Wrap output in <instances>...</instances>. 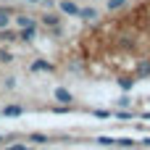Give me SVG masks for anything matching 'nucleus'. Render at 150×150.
Returning a JSON list of instances; mask_svg holds the SVG:
<instances>
[{
	"mask_svg": "<svg viewBox=\"0 0 150 150\" xmlns=\"http://www.w3.org/2000/svg\"><path fill=\"white\" fill-rule=\"evenodd\" d=\"M53 98L61 103V105H71V100H74V95L66 90V87H55V92H53Z\"/></svg>",
	"mask_w": 150,
	"mask_h": 150,
	"instance_id": "obj_1",
	"label": "nucleus"
},
{
	"mask_svg": "<svg viewBox=\"0 0 150 150\" xmlns=\"http://www.w3.org/2000/svg\"><path fill=\"white\" fill-rule=\"evenodd\" d=\"M34 34H37V24H32V26H21V32H18L16 37H21V40H34Z\"/></svg>",
	"mask_w": 150,
	"mask_h": 150,
	"instance_id": "obj_2",
	"label": "nucleus"
},
{
	"mask_svg": "<svg viewBox=\"0 0 150 150\" xmlns=\"http://www.w3.org/2000/svg\"><path fill=\"white\" fill-rule=\"evenodd\" d=\"M145 76H150V61L148 58L137 63V79H145Z\"/></svg>",
	"mask_w": 150,
	"mask_h": 150,
	"instance_id": "obj_3",
	"label": "nucleus"
},
{
	"mask_svg": "<svg viewBox=\"0 0 150 150\" xmlns=\"http://www.w3.org/2000/svg\"><path fill=\"white\" fill-rule=\"evenodd\" d=\"M76 16H82L84 21H95V18H98V11H95V8H79Z\"/></svg>",
	"mask_w": 150,
	"mask_h": 150,
	"instance_id": "obj_4",
	"label": "nucleus"
},
{
	"mask_svg": "<svg viewBox=\"0 0 150 150\" xmlns=\"http://www.w3.org/2000/svg\"><path fill=\"white\" fill-rule=\"evenodd\" d=\"M32 71H53V63H47V61H42V58H40V61H34V63H32Z\"/></svg>",
	"mask_w": 150,
	"mask_h": 150,
	"instance_id": "obj_5",
	"label": "nucleus"
},
{
	"mask_svg": "<svg viewBox=\"0 0 150 150\" xmlns=\"http://www.w3.org/2000/svg\"><path fill=\"white\" fill-rule=\"evenodd\" d=\"M61 11H63V13H69V16H76V13H79V8H76L74 3H69V0H63V3H61Z\"/></svg>",
	"mask_w": 150,
	"mask_h": 150,
	"instance_id": "obj_6",
	"label": "nucleus"
},
{
	"mask_svg": "<svg viewBox=\"0 0 150 150\" xmlns=\"http://www.w3.org/2000/svg\"><path fill=\"white\" fill-rule=\"evenodd\" d=\"M21 113H24L21 105H5L3 108V116H21Z\"/></svg>",
	"mask_w": 150,
	"mask_h": 150,
	"instance_id": "obj_7",
	"label": "nucleus"
},
{
	"mask_svg": "<svg viewBox=\"0 0 150 150\" xmlns=\"http://www.w3.org/2000/svg\"><path fill=\"white\" fill-rule=\"evenodd\" d=\"M58 21H61V18H58L55 13H45V16H42V24H45V26H58Z\"/></svg>",
	"mask_w": 150,
	"mask_h": 150,
	"instance_id": "obj_8",
	"label": "nucleus"
},
{
	"mask_svg": "<svg viewBox=\"0 0 150 150\" xmlns=\"http://www.w3.org/2000/svg\"><path fill=\"white\" fill-rule=\"evenodd\" d=\"M0 40H5V42H13V40H18V37H16V32H11V29L5 26V29H0Z\"/></svg>",
	"mask_w": 150,
	"mask_h": 150,
	"instance_id": "obj_9",
	"label": "nucleus"
},
{
	"mask_svg": "<svg viewBox=\"0 0 150 150\" xmlns=\"http://www.w3.org/2000/svg\"><path fill=\"white\" fill-rule=\"evenodd\" d=\"M129 0H108V11H119V8H124Z\"/></svg>",
	"mask_w": 150,
	"mask_h": 150,
	"instance_id": "obj_10",
	"label": "nucleus"
},
{
	"mask_svg": "<svg viewBox=\"0 0 150 150\" xmlns=\"http://www.w3.org/2000/svg\"><path fill=\"white\" fill-rule=\"evenodd\" d=\"M119 87H121V90H132V87H134V79L124 76V79H119Z\"/></svg>",
	"mask_w": 150,
	"mask_h": 150,
	"instance_id": "obj_11",
	"label": "nucleus"
},
{
	"mask_svg": "<svg viewBox=\"0 0 150 150\" xmlns=\"http://www.w3.org/2000/svg\"><path fill=\"white\" fill-rule=\"evenodd\" d=\"M29 140H32V142H37V145H45V142H47V137H45V134H40V132L29 134Z\"/></svg>",
	"mask_w": 150,
	"mask_h": 150,
	"instance_id": "obj_12",
	"label": "nucleus"
},
{
	"mask_svg": "<svg viewBox=\"0 0 150 150\" xmlns=\"http://www.w3.org/2000/svg\"><path fill=\"white\" fill-rule=\"evenodd\" d=\"M113 145H121V148H132V145H137V142H134L132 137H121V140H116Z\"/></svg>",
	"mask_w": 150,
	"mask_h": 150,
	"instance_id": "obj_13",
	"label": "nucleus"
},
{
	"mask_svg": "<svg viewBox=\"0 0 150 150\" xmlns=\"http://www.w3.org/2000/svg\"><path fill=\"white\" fill-rule=\"evenodd\" d=\"M8 21H11L8 11H3V8H0V29H5V26H8Z\"/></svg>",
	"mask_w": 150,
	"mask_h": 150,
	"instance_id": "obj_14",
	"label": "nucleus"
},
{
	"mask_svg": "<svg viewBox=\"0 0 150 150\" xmlns=\"http://www.w3.org/2000/svg\"><path fill=\"white\" fill-rule=\"evenodd\" d=\"M16 24H18V26H32L34 21H32L29 16H18V18H16Z\"/></svg>",
	"mask_w": 150,
	"mask_h": 150,
	"instance_id": "obj_15",
	"label": "nucleus"
},
{
	"mask_svg": "<svg viewBox=\"0 0 150 150\" xmlns=\"http://www.w3.org/2000/svg\"><path fill=\"white\" fill-rule=\"evenodd\" d=\"M113 142H116L113 137H105V134H103V137H98V145H105V148H111Z\"/></svg>",
	"mask_w": 150,
	"mask_h": 150,
	"instance_id": "obj_16",
	"label": "nucleus"
},
{
	"mask_svg": "<svg viewBox=\"0 0 150 150\" xmlns=\"http://www.w3.org/2000/svg\"><path fill=\"white\" fill-rule=\"evenodd\" d=\"M11 61H13V55L8 50H0V63H11Z\"/></svg>",
	"mask_w": 150,
	"mask_h": 150,
	"instance_id": "obj_17",
	"label": "nucleus"
},
{
	"mask_svg": "<svg viewBox=\"0 0 150 150\" xmlns=\"http://www.w3.org/2000/svg\"><path fill=\"white\" fill-rule=\"evenodd\" d=\"M129 105H132L129 98H119V108H129Z\"/></svg>",
	"mask_w": 150,
	"mask_h": 150,
	"instance_id": "obj_18",
	"label": "nucleus"
},
{
	"mask_svg": "<svg viewBox=\"0 0 150 150\" xmlns=\"http://www.w3.org/2000/svg\"><path fill=\"white\" fill-rule=\"evenodd\" d=\"M95 116H98V119H108L111 113H108V111H95Z\"/></svg>",
	"mask_w": 150,
	"mask_h": 150,
	"instance_id": "obj_19",
	"label": "nucleus"
},
{
	"mask_svg": "<svg viewBox=\"0 0 150 150\" xmlns=\"http://www.w3.org/2000/svg\"><path fill=\"white\" fill-rule=\"evenodd\" d=\"M5 150H29L26 145H11V148H5Z\"/></svg>",
	"mask_w": 150,
	"mask_h": 150,
	"instance_id": "obj_20",
	"label": "nucleus"
},
{
	"mask_svg": "<svg viewBox=\"0 0 150 150\" xmlns=\"http://www.w3.org/2000/svg\"><path fill=\"white\" fill-rule=\"evenodd\" d=\"M26 3H50V0H26Z\"/></svg>",
	"mask_w": 150,
	"mask_h": 150,
	"instance_id": "obj_21",
	"label": "nucleus"
},
{
	"mask_svg": "<svg viewBox=\"0 0 150 150\" xmlns=\"http://www.w3.org/2000/svg\"><path fill=\"white\" fill-rule=\"evenodd\" d=\"M142 145H148V148H150V137H145V140H142Z\"/></svg>",
	"mask_w": 150,
	"mask_h": 150,
	"instance_id": "obj_22",
	"label": "nucleus"
},
{
	"mask_svg": "<svg viewBox=\"0 0 150 150\" xmlns=\"http://www.w3.org/2000/svg\"><path fill=\"white\" fill-rule=\"evenodd\" d=\"M0 142H3V137H0Z\"/></svg>",
	"mask_w": 150,
	"mask_h": 150,
	"instance_id": "obj_23",
	"label": "nucleus"
}]
</instances>
